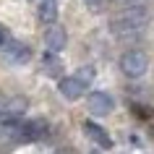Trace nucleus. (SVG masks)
Instances as JSON below:
<instances>
[{"instance_id":"1","label":"nucleus","mask_w":154,"mask_h":154,"mask_svg":"<svg viewBox=\"0 0 154 154\" xmlns=\"http://www.w3.org/2000/svg\"><path fill=\"white\" fill-rule=\"evenodd\" d=\"M149 24H152V13L144 5H131L110 21V32L118 39H136L149 29Z\"/></svg>"},{"instance_id":"2","label":"nucleus","mask_w":154,"mask_h":154,"mask_svg":"<svg viewBox=\"0 0 154 154\" xmlns=\"http://www.w3.org/2000/svg\"><path fill=\"white\" fill-rule=\"evenodd\" d=\"M91 81H94V68H91V65L79 68L76 73L60 79V94H63L65 99H71V102L73 99H81L84 94H86V89H89Z\"/></svg>"},{"instance_id":"3","label":"nucleus","mask_w":154,"mask_h":154,"mask_svg":"<svg viewBox=\"0 0 154 154\" xmlns=\"http://www.w3.org/2000/svg\"><path fill=\"white\" fill-rule=\"evenodd\" d=\"M26 107H29V102H26L24 97L5 99L3 107H0V131H3V133H13V136H16V128H18V123L24 120Z\"/></svg>"},{"instance_id":"4","label":"nucleus","mask_w":154,"mask_h":154,"mask_svg":"<svg viewBox=\"0 0 154 154\" xmlns=\"http://www.w3.org/2000/svg\"><path fill=\"white\" fill-rule=\"evenodd\" d=\"M120 71L128 76V79H141L146 71H149V55L144 50H125L120 57Z\"/></svg>"},{"instance_id":"5","label":"nucleus","mask_w":154,"mask_h":154,"mask_svg":"<svg viewBox=\"0 0 154 154\" xmlns=\"http://www.w3.org/2000/svg\"><path fill=\"white\" fill-rule=\"evenodd\" d=\"M47 120H42V118H32V120H21L16 128V138L18 141H26V144H32V141H42V138L47 136Z\"/></svg>"},{"instance_id":"6","label":"nucleus","mask_w":154,"mask_h":154,"mask_svg":"<svg viewBox=\"0 0 154 154\" xmlns=\"http://www.w3.org/2000/svg\"><path fill=\"white\" fill-rule=\"evenodd\" d=\"M86 105H89V112H94L97 118H105V115H110L115 110V99L107 91H89Z\"/></svg>"},{"instance_id":"7","label":"nucleus","mask_w":154,"mask_h":154,"mask_svg":"<svg viewBox=\"0 0 154 154\" xmlns=\"http://www.w3.org/2000/svg\"><path fill=\"white\" fill-rule=\"evenodd\" d=\"M45 45H47V50L52 52V55H57L60 50H65V45H68V34H65L63 26H50L47 34H45Z\"/></svg>"},{"instance_id":"8","label":"nucleus","mask_w":154,"mask_h":154,"mask_svg":"<svg viewBox=\"0 0 154 154\" xmlns=\"http://www.w3.org/2000/svg\"><path fill=\"white\" fill-rule=\"evenodd\" d=\"M0 52L8 57L11 63H26V60L32 57V50L26 47L24 42H16V39H11L8 45H5V47L0 50Z\"/></svg>"},{"instance_id":"9","label":"nucleus","mask_w":154,"mask_h":154,"mask_svg":"<svg viewBox=\"0 0 154 154\" xmlns=\"http://www.w3.org/2000/svg\"><path fill=\"white\" fill-rule=\"evenodd\" d=\"M84 133H86L97 146H102V149H110V146H112V138L107 136V131L102 128V125H97V123L86 120V123H84Z\"/></svg>"},{"instance_id":"10","label":"nucleus","mask_w":154,"mask_h":154,"mask_svg":"<svg viewBox=\"0 0 154 154\" xmlns=\"http://www.w3.org/2000/svg\"><path fill=\"white\" fill-rule=\"evenodd\" d=\"M39 18L45 24H55L57 21V3L55 0H39Z\"/></svg>"},{"instance_id":"11","label":"nucleus","mask_w":154,"mask_h":154,"mask_svg":"<svg viewBox=\"0 0 154 154\" xmlns=\"http://www.w3.org/2000/svg\"><path fill=\"white\" fill-rule=\"evenodd\" d=\"M60 71H63V65H60V60H57L55 55H45L42 57V73L45 76H60Z\"/></svg>"},{"instance_id":"12","label":"nucleus","mask_w":154,"mask_h":154,"mask_svg":"<svg viewBox=\"0 0 154 154\" xmlns=\"http://www.w3.org/2000/svg\"><path fill=\"white\" fill-rule=\"evenodd\" d=\"M11 39H13V37H11V32H8V29H5L3 24H0V50L5 47V45H8Z\"/></svg>"},{"instance_id":"13","label":"nucleus","mask_w":154,"mask_h":154,"mask_svg":"<svg viewBox=\"0 0 154 154\" xmlns=\"http://www.w3.org/2000/svg\"><path fill=\"white\" fill-rule=\"evenodd\" d=\"M84 3H86V5H94V8H97V5L102 3V0H84Z\"/></svg>"},{"instance_id":"14","label":"nucleus","mask_w":154,"mask_h":154,"mask_svg":"<svg viewBox=\"0 0 154 154\" xmlns=\"http://www.w3.org/2000/svg\"><path fill=\"white\" fill-rule=\"evenodd\" d=\"M3 102H5V97H3V91H0V107H3Z\"/></svg>"},{"instance_id":"15","label":"nucleus","mask_w":154,"mask_h":154,"mask_svg":"<svg viewBox=\"0 0 154 154\" xmlns=\"http://www.w3.org/2000/svg\"><path fill=\"white\" fill-rule=\"evenodd\" d=\"M118 3H136V0H118Z\"/></svg>"}]
</instances>
